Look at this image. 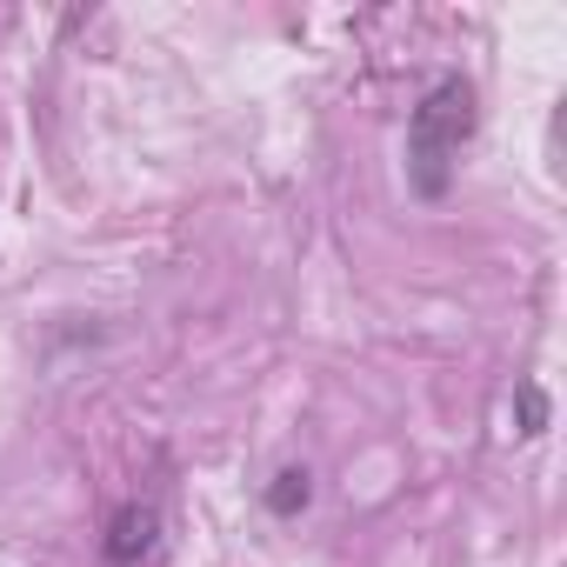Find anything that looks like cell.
<instances>
[{
	"label": "cell",
	"instance_id": "obj_1",
	"mask_svg": "<svg viewBox=\"0 0 567 567\" xmlns=\"http://www.w3.org/2000/svg\"><path fill=\"white\" fill-rule=\"evenodd\" d=\"M467 141H474V87L461 74H441L408 114V187L421 200H447Z\"/></svg>",
	"mask_w": 567,
	"mask_h": 567
},
{
	"label": "cell",
	"instance_id": "obj_2",
	"mask_svg": "<svg viewBox=\"0 0 567 567\" xmlns=\"http://www.w3.org/2000/svg\"><path fill=\"white\" fill-rule=\"evenodd\" d=\"M154 534H161V514H154L147 501H127V507H114V520H107V540H101L107 567H134V560L154 547Z\"/></svg>",
	"mask_w": 567,
	"mask_h": 567
},
{
	"label": "cell",
	"instance_id": "obj_3",
	"mask_svg": "<svg viewBox=\"0 0 567 567\" xmlns=\"http://www.w3.org/2000/svg\"><path fill=\"white\" fill-rule=\"evenodd\" d=\"M308 501H315V474H308V467H280V474H274V487H267V514H274V520H295Z\"/></svg>",
	"mask_w": 567,
	"mask_h": 567
},
{
	"label": "cell",
	"instance_id": "obj_4",
	"mask_svg": "<svg viewBox=\"0 0 567 567\" xmlns=\"http://www.w3.org/2000/svg\"><path fill=\"white\" fill-rule=\"evenodd\" d=\"M514 408H520V434L534 441V434H547V394L534 388V381H520L514 388Z\"/></svg>",
	"mask_w": 567,
	"mask_h": 567
}]
</instances>
